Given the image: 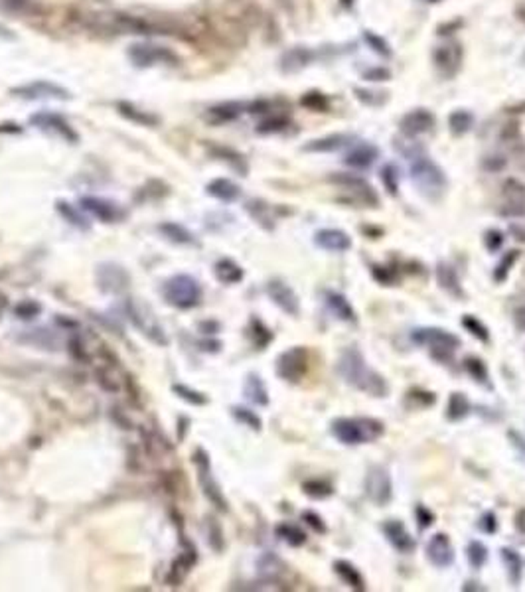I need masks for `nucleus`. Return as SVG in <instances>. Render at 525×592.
<instances>
[{
  "instance_id": "obj_1",
  "label": "nucleus",
  "mask_w": 525,
  "mask_h": 592,
  "mask_svg": "<svg viewBox=\"0 0 525 592\" xmlns=\"http://www.w3.org/2000/svg\"><path fill=\"white\" fill-rule=\"evenodd\" d=\"M338 373L340 378L344 379L348 385L356 387V389L363 391L367 395L374 397H385L388 395V383L385 378L379 375L374 367L367 366L363 353L358 348H346L344 352L340 353L338 360Z\"/></svg>"
},
{
  "instance_id": "obj_2",
  "label": "nucleus",
  "mask_w": 525,
  "mask_h": 592,
  "mask_svg": "<svg viewBox=\"0 0 525 592\" xmlns=\"http://www.w3.org/2000/svg\"><path fill=\"white\" fill-rule=\"evenodd\" d=\"M383 423L372 416H340L332 421L330 432L336 437V441L348 446L365 444V442L377 441L383 434Z\"/></svg>"
},
{
  "instance_id": "obj_3",
  "label": "nucleus",
  "mask_w": 525,
  "mask_h": 592,
  "mask_svg": "<svg viewBox=\"0 0 525 592\" xmlns=\"http://www.w3.org/2000/svg\"><path fill=\"white\" fill-rule=\"evenodd\" d=\"M411 162V180L426 198H438L447 189V176L437 162H433L426 154H421Z\"/></svg>"
},
{
  "instance_id": "obj_4",
  "label": "nucleus",
  "mask_w": 525,
  "mask_h": 592,
  "mask_svg": "<svg viewBox=\"0 0 525 592\" xmlns=\"http://www.w3.org/2000/svg\"><path fill=\"white\" fill-rule=\"evenodd\" d=\"M164 296L168 303L174 304L178 308H192L200 303L201 289L192 277L178 275V277L170 278L168 285L164 287Z\"/></svg>"
},
{
  "instance_id": "obj_5",
  "label": "nucleus",
  "mask_w": 525,
  "mask_h": 592,
  "mask_svg": "<svg viewBox=\"0 0 525 592\" xmlns=\"http://www.w3.org/2000/svg\"><path fill=\"white\" fill-rule=\"evenodd\" d=\"M412 340L417 344L428 346L435 355L444 353L447 357H450L460 348V338L449 330H442V328H419L412 332Z\"/></svg>"
},
{
  "instance_id": "obj_6",
  "label": "nucleus",
  "mask_w": 525,
  "mask_h": 592,
  "mask_svg": "<svg viewBox=\"0 0 525 592\" xmlns=\"http://www.w3.org/2000/svg\"><path fill=\"white\" fill-rule=\"evenodd\" d=\"M126 312L131 316L133 324L149 338V340L156 341V344H166V338H164L162 326L158 324L156 316L152 314L149 304L138 303V301H128L126 304Z\"/></svg>"
},
{
  "instance_id": "obj_7",
  "label": "nucleus",
  "mask_w": 525,
  "mask_h": 592,
  "mask_svg": "<svg viewBox=\"0 0 525 592\" xmlns=\"http://www.w3.org/2000/svg\"><path fill=\"white\" fill-rule=\"evenodd\" d=\"M330 182L336 184L338 188L344 189L346 194H350L351 202H358L362 203V205H372V208H375L379 203V198H377L375 189L363 178L338 172L334 176H330Z\"/></svg>"
},
{
  "instance_id": "obj_8",
  "label": "nucleus",
  "mask_w": 525,
  "mask_h": 592,
  "mask_svg": "<svg viewBox=\"0 0 525 592\" xmlns=\"http://www.w3.org/2000/svg\"><path fill=\"white\" fill-rule=\"evenodd\" d=\"M131 62L138 67H152V65H170L178 62L174 51L156 44H135L128 50Z\"/></svg>"
},
{
  "instance_id": "obj_9",
  "label": "nucleus",
  "mask_w": 525,
  "mask_h": 592,
  "mask_svg": "<svg viewBox=\"0 0 525 592\" xmlns=\"http://www.w3.org/2000/svg\"><path fill=\"white\" fill-rule=\"evenodd\" d=\"M365 493L375 505H385L391 502L393 484L391 476L383 466H372L365 476Z\"/></svg>"
},
{
  "instance_id": "obj_10",
  "label": "nucleus",
  "mask_w": 525,
  "mask_h": 592,
  "mask_svg": "<svg viewBox=\"0 0 525 592\" xmlns=\"http://www.w3.org/2000/svg\"><path fill=\"white\" fill-rule=\"evenodd\" d=\"M306 367H308V353L304 348L297 346V348H290L285 353H281V357L276 362V373H278V378L297 383L306 373Z\"/></svg>"
},
{
  "instance_id": "obj_11",
  "label": "nucleus",
  "mask_w": 525,
  "mask_h": 592,
  "mask_svg": "<svg viewBox=\"0 0 525 592\" xmlns=\"http://www.w3.org/2000/svg\"><path fill=\"white\" fill-rule=\"evenodd\" d=\"M500 214L506 217H524L525 215V184L510 178L501 186Z\"/></svg>"
},
{
  "instance_id": "obj_12",
  "label": "nucleus",
  "mask_w": 525,
  "mask_h": 592,
  "mask_svg": "<svg viewBox=\"0 0 525 592\" xmlns=\"http://www.w3.org/2000/svg\"><path fill=\"white\" fill-rule=\"evenodd\" d=\"M12 95L20 97V99H30V101H38V99H69V91L63 89L62 85H56L51 81H32V83H24L20 87L12 89Z\"/></svg>"
},
{
  "instance_id": "obj_13",
  "label": "nucleus",
  "mask_w": 525,
  "mask_h": 592,
  "mask_svg": "<svg viewBox=\"0 0 525 592\" xmlns=\"http://www.w3.org/2000/svg\"><path fill=\"white\" fill-rule=\"evenodd\" d=\"M111 30L123 32V34H166L160 26H154L149 20H142L131 14H112L109 18Z\"/></svg>"
},
{
  "instance_id": "obj_14",
  "label": "nucleus",
  "mask_w": 525,
  "mask_h": 592,
  "mask_svg": "<svg viewBox=\"0 0 525 592\" xmlns=\"http://www.w3.org/2000/svg\"><path fill=\"white\" fill-rule=\"evenodd\" d=\"M426 557L438 568H447L454 563V547L447 533H435L426 543Z\"/></svg>"
},
{
  "instance_id": "obj_15",
  "label": "nucleus",
  "mask_w": 525,
  "mask_h": 592,
  "mask_svg": "<svg viewBox=\"0 0 525 592\" xmlns=\"http://www.w3.org/2000/svg\"><path fill=\"white\" fill-rule=\"evenodd\" d=\"M267 294L271 296V301L290 316H297L300 312V303L297 292L290 289L288 285H285L283 280H271L267 285Z\"/></svg>"
},
{
  "instance_id": "obj_16",
  "label": "nucleus",
  "mask_w": 525,
  "mask_h": 592,
  "mask_svg": "<svg viewBox=\"0 0 525 592\" xmlns=\"http://www.w3.org/2000/svg\"><path fill=\"white\" fill-rule=\"evenodd\" d=\"M460 63H462L460 44L450 42V44H444V46H438L437 50H435V65H437V69L442 76H454L458 71Z\"/></svg>"
},
{
  "instance_id": "obj_17",
  "label": "nucleus",
  "mask_w": 525,
  "mask_h": 592,
  "mask_svg": "<svg viewBox=\"0 0 525 592\" xmlns=\"http://www.w3.org/2000/svg\"><path fill=\"white\" fill-rule=\"evenodd\" d=\"M433 126H435V115L426 109H412L401 119V130L412 139L428 133Z\"/></svg>"
},
{
  "instance_id": "obj_18",
  "label": "nucleus",
  "mask_w": 525,
  "mask_h": 592,
  "mask_svg": "<svg viewBox=\"0 0 525 592\" xmlns=\"http://www.w3.org/2000/svg\"><path fill=\"white\" fill-rule=\"evenodd\" d=\"M32 125L42 128V130H48V133H53L62 139L69 140V142H75L77 140V135L75 130L69 126V123L60 117V115L53 113H38L32 117Z\"/></svg>"
},
{
  "instance_id": "obj_19",
  "label": "nucleus",
  "mask_w": 525,
  "mask_h": 592,
  "mask_svg": "<svg viewBox=\"0 0 525 592\" xmlns=\"http://www.w3.org/2000/svg\"><path fill=\"white\" fill-rule=\"evenodd\" d=\"M314 243L330 253H346L351 249L350 235L342 229H320L314 235Z\"/></svg>"
},
{
  "instance_id": "obj_20",
  "label": "nucleus",
  "mask_w": 525,
  "mask_h": 592,
  "mask_svg": "<svg viewBox=\"0 0 525 592\" xmlns=\"http://www.w3.org/2000/svg\"><path fill=\"white\" fill-rule=\"evenodd\" d=\"M383 533L388 537V541L399 551V553L407 555L415 549V539L411 537V533L407 531L405 523L399 519H389L383 523Z\"/></svg>"
},
{
  "instance_id": "obj_21",
  "label": "nucleus",
  "mask_w": 525,
  "mask_h": 592,
  "mask_svg": "<svg viewBox=\"0 0 525 592\" xmlns=\"http://www.w3.org/2000/svg\"><path fill=\"white\" fill-rule=\"evenodd\" d=\"M437 282L438 287L442 290H447L450 296L454 298H460L462 292V285H460V278H458V273L452 269L447 263H438L437 267Z\"/></svg>"
},
{
  "instance_id": "obj_22",
  "label": "nucleus",
  "mask_w": 525,
  "mask_h": 592,
  "mask_svg": "<svg viewBox=\"0 0 525 592\" xmlns=\"http://www.w3.org/2000/svg\"><path fill=\"white\" fill-rule=\"evenodd\" d=\"M312 51L308 50V48H292V50H288L287 53L283 56L281 67H283V71L294 74V71L304 69L308 63L312 62Z\"/></svg>"
},
{
  "instance_id": "obj_23",
  "label": "nucleus",
  "mask_w": 525,
  "mask_h": 592,
  "mask_svg": "<svg viewBox=\"0 0 525 592\" xmlns=\"http://www.w3.org/2000/svg\"><path fill=\"white\" fill-rule=\"evenodd\" d=\"M83 208L89 210L95 217H99L103 221H117L123 212L111 202H105V200H99V198H85L83 200Z\"/></svg>"
},
{
  "instance_id": "obj_24",
  "label": "nucleus",
  "mask_w": 525,
  "mask_h": 592,
  "mask_svg": "<svg viewBox=\"0 0 525 592\" xmlns=\"http://www.w3.org/2000/svg\"><path fill=\"white\" fill-rule=\"evenodd\" d=\"M377 154L379 152H377L374 144H367V142L365 144H358L346 156V164L351 166V168H367V166H372L375 162Z\"/></svg>"
},
{
  "instance_id": "obj_25",
  "label": "nucleus",
  "mask_w": 525,
  "mask_h": 592,
  "mask_svg": "<svg viewBox=\"0 0 525 592\" xmlns=\"http://www.w3.org/2000/svg\"><path fill=\"white\" fill-rule=\"evenodd\" d=\"M200 462H201L200 480H201V486H203V491H206V496H208V498H210L217 507L227 509V504H225L224 496H222V491H219V488H217V484L213 482L212 474H210V464H208L206 456H203V460H200Z\"/></svg>"
},
{
  "instance_id": "obj_26",
  "label": "nucleus",
  "mask_w": 525,
  "mask_h": 592,
  "mask_svg": "<svg viewBox=\"0 0 525 592\" xmlns=\"http://www.w3.org/2000/svg\"><path fill=\"white\" fill-rule=\"evenodd\" d=\"M350 137L348 135H330V137H324V139H316L310 140L304 151L306 152H336L344 146L350 144Z\"/></svg>"
},
{
  "instance_id": "obj_27",
  "label": "nucleus",
  "mask_w": 525,
  "mask_h": 592,
  "mask_svg": "<svg viewBox=\"0 0 525 592\" xmlns=\"http://www.w3.org/2000/svg\"><path fill=\"white\" fill-rule=\"evenodd\" d=\"M208 192L212 194L213 198L222 200V202H233L241 196V189H239L238 184H233L231 180L227 178H217L208 184Z\"/></svg>"
},
{
  "instance_id": "obj_28",
  "label": "nucleus",
  "mask_w": 525,
  "mask_h": 592,
  "mask_svg": "<svg viewBox=\"0 0 525 592\" xmlns=\"http://www.w3.org/2000/svg\"><path fill=\"white\" fill-rule=\"evenodd\" d=\"M334 570L340 579L344 580L350 589H356V591H365V580H363L362 573L358 568L353 567L348 561H336L334 563Z\"/></svg>"
},
{
  "instance_id": "obj_29",
  "label": "nucleus",
  "mask_w": 525,
  "mask_h": 592,
  "mask_svg": "<svg viewBox=\"0 0 525 592\" xmlns=\"http://www.w3.org/2000/svg\"><path fill=\"white\" fill-rule=\"evenodd\" d=\"M326 303L330 306V310L336 314V318L344 320V322H356V312L351 308V304L348 303V298L340 292H328L326 294Z\"/></svg>"
},
{
  "instance_id": "obj_30",
  "label": "nucleus",
  "mask_w": 525,
  "mask_h": 592,
  "mask_svg": "<svg viewBox=\"0 0 525 592\" xmlns=\"http://www.w3.org/2000/svg\"><path fill=\"white\" fill-rule=\"evenodd\" d=\"M501 559L506 563V568H508V577L512 580V584H519L522 582V575H524V561L519 553L515 549H510V547H503L501 549Z\"/></svg>"
},
{
  "instance_id": "obj_31",
  "label": "nucleus",
  "mask_w": 525,
  "mask_h": 592,
  "mask_svg": "<svg viewBox=\"0 0 525 592\" xmlns=\"http://www.w3.org/2000/svg\"><path fill=\"white\" fill-rule=\"evenodd\" d=\"M215 277L219 278L224 285H235L243 278V269L238 263H233L231 259H222L215 265Z\"/></svg>"
},
{
  "instance_id": "obj_32",
  "label": "nucleus",
  "mask_w": 525,
  "mask_h": 592,
  "mask_svg": "<svg viewBox=\"0 0 525 592\" xmlns=\"http://www.w3.org/2000/svg\"><path fill=\"white\" fill-rule=\"evenodd\" d=\"M241 111H243V105H241V103H222V105H217V107H212L208 117L212 119L213 123H225V121L238 119Z\"/></svg>"
},
{
  "instance_id": "obj_33",
  "label": "nucleus",
  "mask_w": 525,
  "mask_h": 592,
  "mask_svg": "<svg viewBox=\"0 0 525 592\" xmlns=\"http://www.w3.org/2000/svg\"><path fill=\"white\" fill-rule=\"evenodd\" d=\"M276 535L285 543H288L290 547H300V545L306 543V533L300 530L299 525H292V523L278 525V527H276Z\"/></svg>"
},
{
  "instance_id": "obj_34",
  "label": "nucleus",
  "mask_w": 525,
  "mask_h": 592,
  "mask_svg": "<svg viewBox=\"0 0 525 592\" xmlns=\"http://www.w3.org/2000/svg\"><path fill=\"white\" fill-rule=\"evenodd\" d=\"M468 411H470L468 399L462 393H452L449 399V407H447V415H449L450 421H460L468 415Z\"/></svg>"
},
{
  "instance_id": "obj_35",
  "label": "nucleus",
  "mask_w": 525,
  "mask_h": 592,
  "mask_svg": "<svg viewBox=\"0 0 525 592\" xmlns=\"http://www.w3.org/2000/svg\"><path fill=\"white\" fill-rule=\"evenodd\" d=\"M472 125H474V117H472V113H468V111H454V113L449 117V126L450 130H452V135H464V133H468L470 128H472Z\"/></svg>"
},
{
  "instance_id": "obj_36",
  "label": "nucleus",
  "mask_w": 525,
  "mask_h": 592,
  "mask_svg": "<svg viewBox=\"0 0 525 592\" xmlns=\"http://www.w3.org/2000/svg\"><path fill=\"white\" fill-rule=\"evenodd\" d=\"M245 393H247V397H249L251 401H253L255 405L269 403L267 389H265V385H262L261 378H257V375H251V378L247 379V383H245Z\"/></svg>"
},
{
  "instance_id": "obj_37",
  "label": "nucleus",
  "mask_w": 525,
  "mask_h": 592,
  "mask_svg": "<svg viewBox=\"0 0 525 592\" xmlns=\"http://www.w3.org/2000/svg\"><path fill=\"white\" fill-rule=\"evenodd\" d=\"M302 491H304L306 496L314 498V500H324V498L334 493L332 486H330L328 482H324V480H308V482H304V484H302Z\"/></svg>"
},
{
  "instance_id": "obj_38",
  "label": "nucleus",
  "mask_w": 525,
  "mask_h": 592,
  "mask_svg": "<svg viewBox=\"0 0 525 592\" xmlns=\"http://www.w3.org/2000/svg\"><path fill=\"white\" fill-rule=\"evenodd\" d=\"M466 557H468V563L472 565V568L484 567V563H486L488 559L486 545L482 541H470L468 543V549H466Z\"/></svg>"
},
{
  "instance_id": "obj_39",
  "label": "nucleus",
  "mask_w": 525,
  "mask_h": 592,
  "mask_svg": "<svg viewBox=\"0 0 525 592\" xmlns=\"http://www.w3.org/2000/svg\"><path fill=\"white\" fill-rule=\"evenodd\" d=\"M517 257H519V251H510L501 257L498 267L494 269V280H496V282H503V280L508 278L512 267L515 265V261H517Z\"/></svg>"
},
{
  "instance_id": "obj_40",
  "label": "nucleus",
  "mask_w": 525,
  "mask_h": 592,
  "mask_svg": "<svg viewBox=\"0 0 525 592\" xmlns=\"http://www.w3.org/2000/svg\"><path fill=\"white\" fill-rule=\"evenodd\" d=\"M119 109H121V115H123V117L135 121V123H140V125H154V123H156V117H152V115H149L147 111H138V109H135V107L128 105V103H121Z\"/></svg>"
},
{
  "instance_id": "obj_41",
  "label": "nucleus",
  "mask_w": 525,
  "mask_h": 592,
  "mask_svg": "<svg viewBox=\"0 0 525 592\" xmlns=\"http://www.w3.org/2000/svg\"><path fill=\"white\" fill-rule=\"evenodd\" d=\"M462 326L466 328V332H470L474 338H478L480 341H488L490 340V332H488V328L476 318V316H470L466 314L462 318Z\"/></svg>"
},
{
  "instance_id": "obj_42",
  "label": "nucleus",
  "mask_w": 525,
  "mask_h": 592,
  "mask_svg": "<svg viewBox=\"0 0 525 592\" xmlns=\"http://www.w3.org/2000/svg\"><path fill=\"white\" fill-rule=\"evenodd\" d=\"M259 567H261L262 575H267V577H278L285 570L283 561L278 557H275V555H265L259 561Z\"/></svg>"
},
{
  "instance_id": "obj_43",
  "label": "nucleus",
  "mask_w": 525,
  "mask_h": 592,
  "mask_svg": "<svg viewBox=\"0 0 525 592\" xmlns=\"http://www.w3.org/2000/svg\"><path fill=\"white\" fill-rule=\"evenodd\" d=\"M464 367H466V371H468L476 381H480V383H486L488 381V367L482 360H478V357H466Z\"/></svg>"
},
{
  "instance_id": "obj_44",
  "label": "nucleus",
  "mask_w": 525,
  "mask_h": 592,
  "mask_svg": "<svg viewBox=\"0 0 525 592\" xmlns=\"http://www.w3.org/2000/svg\"><path fill=\"white\" fill-rule=\"evenodd\" d=\"M411 140H401V142H397L395 144V149L407 158V160H412V158H417V156H421V154H425V149L417 142V140H412V137H409Z\"/></svg>"
},
{
  "instance_id": "obj_45",
  "label": "nucleus",
  "mask_w": 525,
  "mask_h": 592,
  "mask_svg": "<svg viewBox=\"0 0 525 592\" xmlns=\"http://www.w3.org/2000/svg\"><path fill=\"white\" fill-rule=\"evenodd\" d=\"M247 210H249V214L257 219V221H261L262 226L271 227L267 221H273V217H269L267 215V205L261 202H251L249 205H247Z\"/></svg>"
},
{
  "instance_id": "obj_46",
  "label": "nucleus",
  "mask_w": 525,
  "mask_h": 592,
  "mask_svg": "<svg viewBox=\"0 0 525 592\" xmlns=\"http://www.w3.org/2000/svg\"><path fill=\"white\" fill-rule=\"evenodd\" d=\"M302 105L310 107L314 111H320V109H326L328 107V101L322 93H308L306 97H302Z\"/></svg>"
},
{
  "instance_id": "obj_47",
  "label": "nucleus",
  "mask_w": 525,
  "mask_h": 592,
  "mask_svg": "<svg viewBox=\"0 0 525 592\" xmlns=\"http://www.w3.org/2000/svg\"><path fill=\"white\" fill-rule=\"evenodd\" d=\"M381 180L385 182V186H388L389 194H397V174H395V166H385L383 170H381Z\"/></svg>"
},
{
  "instance_id": "obj_48",
  "label": "nucleus",
  "mask_w": 525,
  "mask_h": 592,
  "mask_svg": "<svg viewBox=\"0 0 525 592\" xmlns=\"http://www.w3.org/2000/svg\"><path fill=\"white\" fill-rule=\"evenodd\" d=\"M484 243H486L488 251H498L501 247V243H503V237H501V233L498 229H490L486 233V237H484Z\"/></svg>"
},
{
  "instance_id": "obj_49",
  "label": "nucleus",
  "mask_w": 525,
  "mask_h": 592,
  "mask_svg": "<svg viewBox=\"0 0 525 592\" xmlns=\"http://www.w3.org/2000/svg\"><path fill=\"white\" fill-rule=\"evenodd\" d=\"M162 231H168L170 235L174 233V237H172V239L180 241V243H188V241H192V235L188 233L186 229H182L180 226H174V223H166V226H162Z\"/></svg>"
},
{
  "instance_id": "obj_50",
  "label": "nucleus",
  "mask_w": 525,
  "mask_h": 592,
  "mask_svg": "<svg viewBox=\"0 0 525 592\" xmlns=\"http://www.w3.org/2000/svg\"><path fill=\"white\" fill-rule=\"evenodd\" d=\"M302 519H304V521H306L314 531H318V533H326V525H324V521H322V517L316 516L314 511H304V514H302Z\"/></svg>"
},
{
  "instance_id": "obj_51",
  "label": "nucleus",
  "mask_w": 525,
  "mask_h": 592,
  "mask_svg": "<svg viewBox=\"0 0 525 592\" xmlns=\"http://www.w3.org/2000/svg\"><path fill=\"white\" fill-rule=\"evenodd\" d=\"M235 415H238L243 423H247L249 427H253V429H261V418L257 415H253L247 409H235Z\"/></svg>"
},
{
  "instance_id": "obj_52",
  "label": "nucleus",
  "mask_w": 525,
  "mask_h": 592,
  "mask_svg": "<svg viewBox=\"0 0 525 592\" xmlns=\"http://www.w3.org/2000/svg\"><path fill=\"white\" fill-rule=\"evenodd\" d=\"M285 125H287L285 119H278V117L276 119H269V121H265V123L259 125V133H276V130H283Z\"/></svg>"
},
{
  "instance_id": "obj_53",
  "label": "nucleus",
  "mask_w": 525,
  "mask_h": 592,
  "mask_svg": "<svg viewBox=\"0 0 525 592\" xmlns=\"http://www.w3.org/2000/svg\"><path fill=\"white\" fill-rule=\"evenodd\" d=\"M174 389H176V393H182L180 397H182V399H186V401H190V403H196V405L206 403V399L201 397L200 393H194V391L184 389V387H180V385H176Z\"/></svg>"
},
{
  "instance_id": "obj_54",
  "label": "nucleus",
  "mask_w": 525,
  "mask_h": 592,
  "mask_svg": "<svg viewBox=\"0 0 525 592\" xmlns=\"http://www.w3.org/2000/svg\"><path fill=\"white\" fill-rule=\"evenodd\" d=\"M415 516H417V519H419V525H421V527H428V525H433V519H435V516H433L426 507H423V505H419V507H417Z\"/></svg>"
},
{
  "instance_id": "obj_55",
  "label": "nucleus",
  "mask_w": 525,
  "mask_h": 592,
  "mask_svg": "<svg viewBox=\"0 0 525 592\" xmlns=\"http://www.w3.org/2000/svg\"><path fill=\"white\" fill-rule=\"evenodd\" d=\"M480 527L486 531V533H494L498 530V521H496V516L494 514H484L482 521H480Z\"/></svg>"
},
{
  "instance_id": "obj_56",
  "label": "nucleus",
  "mask_w": 525,
  "mask_h": 592,
  "mask_svg": "<svg viewBox=\"0 0 525 592\" xmlns=\"http://www.w3.org/2000/svg\"><path fill=\"white\" fill-rule=\"evenodd\" d=\"M365 40L374 46L375 51H379V53H385V56H389V50H388V44L385 42H381V40L377 38V36H374V34H365Z\"/></svg>"
},
{
  "instance_id": "obj_57",
  "label": "nucleus",
  "mask_w": 525,
  "mask_h": 592,
  "mask_svg": "<svg viewBox=\"0 0 525 592\" xmlns=\"http://www.w3.org/2000/svg\"><path fill=\"white\" fill-rule=\"evenodd\" d=\"M374 277L377 278L379 282H383V285L393 282V277H391V273H389L385 267H374Z\"/></svg>"
},
{
  "instance_id": "obj_58",
  "label": "nucleus",
  "mask_w": 525,
  "mask_h": 592,
  "mask_svg": "<svg viewBox=\"0 0 525 592\" xmlns=\"http://www.w3.org/2000/svg\"><path fill=\"white\" fill-rule=\"evenodd\" d=\"M513 324L519 332H525V306H519L515 312H513Z\"/></svg>"
},
{
  "instance_id": "obj_59",
  "label": "nucleus",
  "mask_w": 525,
  "mask_h": 592,
  "mask_svg": "<svg viewBox=\"0 0 525 592\" xmlns=\"http://www.w3.org/2000/svg\"><path fill=\"white\" fill-rule=\"evenodd\" d=\"M365 79H372V81H385V79H389V71L388 69H383V67H379V69H372V71H367V74H365Z\"/></svg>"
},
{
  "instance_id": "obj_60",
  "label": "nucleus",
  "mask_w": 525,
  "mask_h": 592,
  "mask_svg": "<svg viewBox=\"0 0 525 592\" xmlns=\"http://www.w3.org/2000/svg\"><path fill=\"white\" fill-rule=\"evenodd\" d=\"M0 2L8 4L10 8H24L26 4H28V0H0Z\"/></svg>"
}]
</instances>
